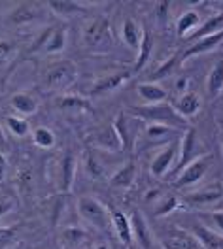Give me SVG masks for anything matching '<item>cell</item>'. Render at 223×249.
Wrapping results in <instances>:
<instances>
[{
    "label": "cell",
    "instance_id": "1",
    "mask_svg": "<svg viewBox=\"0 0 223 249\" xmlns=\"http://www.w3.org/2000/svg\"><path fill=\"white\" fill-rule=\"evenodd\" d=\"M83 44L95 51H104L112 46V31L106 17H98L83 29Z\"/></svg>",
    "mask_w": 223,
    "mask_h": 249
},
{
    "label": "cell",
    "instance_id": "2",
    "mask_svg": "<svg viewBox=\"0 0 223 249\" xmlns=\"http://www.w3.org/2000/svg\"><path fill=\"white\" fill-rule=\"evenodd\" d=\"M78 212L81 219H85L89 225H93L98 231H106L112 223V215L108 210L93 196H81L78 200Z\"/></svg>",
    "mask_w": 223,
    "mask_h": 249
},
{
    "label": "cell",
    "instance_id": "3",
    "mask_svg": "<svg viewBox=\"0 0 223 249\" xmlns=\"http://www.w3.org/2000/svg\"><path fill=\"white\" fill-rule=\"evenodd\" d=\"M78 79V66L70 61H61L51 66L46 76V85L53 91H64L72 87Z\"/></svg>",
    "mask_w": 223,
    "mask_h": 249
},
{
    "label": "cell",
    "instance_id": "4",
    "mask_svg": "<svg viewBox=\"0 0 223 249\" xmlns=\"http://www.w3.org/2000/svg\"><path fill=\"white\" fill-rule=\"evenodd\" d=\"M210 164H212V155H210V153L193 159L191 162L178 174L174 185L178 187V189H182V187H191V185H195V183H199V181L203 179V176L208 172Z\"/></svg>",
    "mask_w": 223,
    "mask_h": 249
},
{
    "label": "cell",
    "instance_id": "5",
    "mask_svg": "<svg viewBox=\"0 0 223 249\" xmlns=\"http://www.w3.org/2000/svg\"><path fill=\"white\" fill-rule=\"evenodd\" d=\"M140 117H146V119H151L153 123H161V124H172V128L178 126V124H184V117H180L176 113V109L172 106H167V104H153V106H144V108H136L134 109Z\"/></svg>",
    "mask_w": 223,
    "mask_h": 249
},
{
    "label": "cell",
    "instance_id": "6",
    "mask_svg": "<svg viewBox=\"0 0 223 249\" xmlns=\"http://www.w3.org/2000/svg\"><path fill=\"white\" fill-rule=\"evenodd\" d=\"M178 149H180V143H168L161 153L153 157V160H151V166H149V170L153 176H157V178H163L167 172L172 168V164H174V160L178 159Z\"/></svg>",
    "mask_w": 223,
    "mask_h": 249
},
{
    "label": "cell",
    "instance_id": "7",
    "mask_svg": "<svg viewBox=\"0 0 223 249\" xmlns=\"http://www.w3.org/2000/svg\"><path fill=\"white\" fill-rule=\"evenodd\" d=\"M223 196V183H210L199 191L186 195V202L191 206H204V204L218 202Z\"/></svg>",
    "mask_w": 223,
    "mask_h": 249
},
{
    "label": "cell",
    "instance_id": "8",
    "mask_svg": "<svg viewBox=\"0 0 223 249\" xmlns=\"http://www.w3.org/2000/svg\"><path fill=\"white\" fill-rule=\"evenodd\" d=\"M129 219H130V229H132V240H136L142 246V249L153 248V236L149 232V227H148L142 213L134 212Z\"/></svg>",
    "mask_w": 223,
    "mask_h": 249
},
{
    "label": "cell",
    "instance_id": "9",
    "mask_svg": "<svg viewBox=\"0 0 223 249\" xmlns=\"http://www.w3.org/2000/svg\"><path fill=\"white\" fill-rule=\"evenodd\" d=\"M193 238L203 246V249H223V236L210 231L204 225L193 227Z\"/></svg>",
    "mask_w": 223,
    "mask_h": 249
},
{
    "label": "cell",
    "instance_id": "10",
    "mask_svg": "<svg viewBox=\"0 0 223 249\" xmlns=\"http://www.w3.org/2000/svg\"><path fill=\"white\" fill-rule=\"evenodd\" d=\"M195 130L189 128L184 138H182V143H180V149H178V166H176V176L184 170L193 159V151H195Z\"/></svg>",
    "mask_w": 223,
    "mask_h": 249
},
{
    "label": "cell",
    "instance_id": "11",
    "mask_svg": "<svg viewBox=\"0 0 223 249\" xmlns=\"http://www.w3.org/2000/svg\"><path fill=\"white\" fill-rule=\"evenodd\" d=\"M222 42H223V31L218 32V34H212V36H206V38H203V40H197L191 47L186 49L184 61L193 59V57H197V55H203V53H208V51H212L214 47L220 46Z\"/></svg>",
    "mask_w": 223,
    "mask_h": 249
},
{
    "label": "cell",
    "instance_id": "12",
    "mask_svg": "<svg viewBox=\"0 0 223 249\" xmlns=\"http://www.w3.org/2000/svg\"><path fill=\"white\" fill-rule=\"evenodd\" d=\"M199 242L186 232H170L168 236L161 238L163 249H197Z\"/></svg>",
    "mask_w": 223,
    "mask_h": 249
},
{
    "label": "cell",
    "instance_id": "13",
    "mask_svg": "<svg viewBox=\"0 0 223 249\" xmlns=\"http://www.w3.org/2000/svg\"><path fill=\"white\" fill-rule=\"evenodd\" d=\"M176 113L180 115V117H184V119H187V117H195L197 113H199V109H201V98H199V94L195 93H186L180 96V100L176 102Z\"/></svg>",
    "mask_w": 223,
    "mask_h": 249
},
{
    "label": "cell",
    "instance_id": "14",
    "mask_svg": "<svg viewBox=\"0 0 223 249\" xmlns=\"http://www.w3.org/2000/svg\"><path fill=\"white\" fill-rule=\"evenodd\" d=\"M95 145L100 147V149H106V151H119L123 149V143H121V138L117 134V130L113 128V124L100 130L95 136Z\"/></svg>",
    "mask_w": 223,
    "mask_h": 249
},
{
    "label": "cell",
    "instance_id": "15",
    "mask_svg": "<svg viewBox=\"0 0 223 249\" xmlns=\"http://www.w3.org/2000/svg\"><path fill=\"white\" fill-rule=\"evenodd\" d=\"M134 178H136V164L134 162H127V164H123L119 170L112 176L110 185L115 187V189H129L134 183Z\"/></svg>",
    "mask_w": 223,
    "mask_h": 249
},
{
    "label": "cell",
    "instance_id": "16",
    "mask_svg": "<svg viewBox=\"0 0 223 249\" xmlns=\"http://www.w3.org/2000/svg\"><path fill=\"white\" fill-rule=\"evenodd\" d=\"M172 136H174V130H172V126H168V124L153 123L144 128V140L148 142V143H157V145H159L161 142L168 140V138H172Z\"/></svg>",
    "mask_w": 223,
    "mask_h": 249
},
{
    "label": "cell",
    "instance_id": "17",
    "mask_svg": "<svg viewBox=\"0 0 223 249\" xmlns=\"http://www.w3.org/2000/svg\"><path fill=\"white\" fill-rule=\"evenodd\" d=\"M112 223H113V229H115L117 238H119L125 246H130V244H132L130 219H129L125 213H121V212H113V213H112Z\"/></svg>",
    "mask_w": 223,
    "mask_h": 249
},
{
    "label": "cell",
    "instance_id": "18",
    "mask_svg": "<svg viewBox=\"0 0 223 249\" xmlns=\"http://www.w3.org/2000/svg\"><path fill=\"white\" fill-rule=\"evenodd\" d=\"M129 78H130L129 72H117V74H113V76H108V78L100 79L95 87H93L91 94H108L110 91H115L117 87H121Z\"/></svg>",
    "mask_w": 223,
    "mask_h": 249
},
{
    "label": "cell",
    "instance_id": "19",
    "mask_svg": "<svg viewBox=\"0 0 223 249\" xmlns=\"http://www.w3.org/2000/svg\"><path fill=\"white\" fill-rule=\"evenodd\" d=\"M138 94L144 102H148L149 106L153 104H163L167 100V91L161 87V85H155V83H142L138 85Z\"/></svg>",
    "mask_w": 223,
    "mask_h": 249
},
{
    "label": "cell",
    "instance_id": "20",
    "mask_svg": "<svg viewBox=\"0 0 223 249\" xmlns=\"http://www.w3.org/2000/svg\"><path fill=\"white\" fill-rule=\"evenodd\" d=\"M74 176H76V159L74 155H64L63 160H61V181H59V187L61 191H70L72 189V183H74Z\"/></svg>",
    "mask_w": 223,
    "mask_h": 249
},
{
    "label": "cell",
    "instance_id": "21",
    "mask_svg": "<svg viewBox=\"0 0 223 249\" xmlns=\"http://www.w3.org/2000/svg\"><path fill=\"white\" fill-rule=\"evenodd\" d=\"M222 31H223V12H220V14L212 16L206 23H203V25L197 29V32L193 34V40L197 42V40H203V38H206V36L218 34V32H222Z\"/></svg>",
    "mask_w": 223,
    "mask_h": 249
},
{
    "label": "cell",
    "instance_id": "22",
    "mask_svg": "<svg viewBox=\"0 0 223 249\" xmlns=\"http://www.w3.org/2000/svg\"><path fill=\"white\" fill-rule=\"evenodd\" d=\"M201 27V17L197 12H186V14H182V17L176 21V34L182 38V36H186V34H189L191 31L195 29H199Z\"/></svg>",
    "mask_w": 223,
    "mask_h": 249
},
{
    "label": "cell",
    "instance_id": "23",
    "mask_svg": "<svg viewBox=\"0 0 223 249\" xmlns=\"http://www.w3.org/2000/svg\"><path fill=\"white\" fill-rule=\"evenodd\" d=\"M121 38H123V42L127 44L129 47H132V49H140V42H142V34H140V29L136 27V23L132 21V19H127L125 23H123V29H121Z\"/></svg>",
    "mask_w": 223,
    "mask_h": 249
},
{
    "label": "cell",
    "instance_id": "24",
    "mask_svg": "<svg viewBox=\"0 0 223 249\" xmlns=\"http://www.w3.org/2000/svg\"><path fill=\"white\" fill-rule=\"evenodd\" d=\"M12 108L16 109L17 113H21V115H32L38 109V104H36V100L32 98L31 94L17 93L12 96Z\"/></svg>",
    "mask_w": 223,
    "mask_h": 249
},
{
    "label": "cell",
    "instance_id": "25",
    "mask_svg": "<svg viewBox=\"0 0 223 249\" xmlns=\"http://www.w3.org/2000/svg\"><path fill=\"white\" fill-rule=\"evenodd\" d=\"M85 238H87V232L83 229L70 227V229H64L63 234H61V244L66 249H76L85 242Z\"/></svg>",
    "mask_w": 223,
    "mask_h": 249
},
{
    "label": "cell",
    "instance_id": "26",
    "mask_svg": "<svg viewBox=\"0 0 223 249\" xmlns=\"http://www.w3.org/2000/svg\"><path fill=\"white\" fill-rule=\"evenodd\" d=\"M206 89L208 94L214 98L223 91V61H220L208 74L206 79Z\"/></svg>",
    "mask_w": 223,
    "mask_h": 249
},
{
    "label": "cell",
    "instance_id": "27",
    "mask_svg": "<svg viewBox=\"0 0 223 249\" xmlns=\"http://www.w3.org/2000/svg\"><path fill=\"white\" fill-rule=\"evenodd\" d=\"M36 16H38L36 6L23 4V6H19V8H16V10L12 12L10 21H12L14 25H29V23H32V21L36 19Z\"/></svg>",
    "mask_w": 223,
    "mask_h": 249
},
{
    "label": "cell",
    "instance_id": "28",
    "mask_svg": "<svg viewBox=\"0 0 223 249\" xmlns=\"http://www.w3.org/2000/svg\"><path fill=\"white\" fill-rule=\"evenodd\" d=\"M151 49H153V38L148 31L142 32V42H140V49H138V57L134 62V72H140L144 68V64L148 62L149 55H151Z\"/></svg>",
    "mask_w": 223,
    "mask_h": 249
},
{
    "label": "cell",
    "instance_id": "29",
    "mask_svg": "<svg viewBox=\"0 0 223 249\" xmlns=\"http://www.w3.org/2000/svg\"><path fill=\"white\" fill-rule=\"evenodd\" d=\"M61 109L66 111V113H85V111H89L91 106H89V102L85 100V98H80V96H64L63 100H61Z\"/></svg>",
    "mask_w": 223,
    "mask_h": 249
},
{
    "label": "cell",
    "instance_id": "30",
    "mask_svg": "<svg viewBox=\"0 0 223 249\" xmlns=\"http://www.w3.org/2000/svg\"><path fill=\"white\" fill-rule=\"evenodd\" d=\"M48 6L51 8V12L59 14V16H72V14H81L83 6L78 2H70V0H49Z\"/></svg>",
    "mask_w": 223,
    "mask_h": 249
},
{
    "label": "cell",
    "instance_id": "31",
    "mask_svg": "<svg viewBox=\"0 0 223 249\" xmlns=\"http://www.w3.org/2000/svg\"><path fill=\"white\" fill-rule=\"evenodd\" d=\"M64 46H66V32H64L63 29L48 32V38H46V53L63 51Z\"/></svg>",
    "mask_w": 223,
    "mask_h": 249
},
{
    "label": "cell",
    "instance_id": "32",
    "mask_svg": "<svg viewBox=\"0 0 223 249\" xmlns=\"http://www.w3.org/2000/svg\"><path fill=\"white\" fill-rule=\"evenodd\" d=\"M32 140H34V143L38 147H42V149H51L55 145V136H53V132L49 128H46V126L36 128L34 134H32Z\"/></svg>",
    "mask_w": 223,
    "mask_h": 249
},
{
    "label": "cell",
    "instance_id": "33",
    "mask_svg": "<svg viewBox=\"0 0 223 249\" xmlns=\"http://www.w3.org/2000/svg\"><path fill=\"white\" fill-rule=\"evenodd\" d=\"M6 124H8V128H10V132L12 134H16V136H27L29 132H31V128H29V123L25 121V119H21V117H14V115H10V117H6Z\"/></svg>",
    "mask_w": 223,
    "mask_h": 249
},
{
    "label": "cell",
    "instance_id": "34",
    "mask_svg": "<svg viewBox=\"0 0 223 249\" xmlns=\"http://www.w3.org/2000/svg\"><path fill=\"white\" fill-rule=\"evenodd\" d=\"M176 206H178V200H176V196H172V195H165V196H163V200L157 204V210H155V213H157V215H168V213L174 210Z\"/></svg>",
    "mask_w": 223,
    "mask_h": 249
},
{
    "label": "cell",
    "instance_id": "35",
    "mask_svg": "<svg viewBox=\"0 0 223 249\" xmlns=\"http://www.w3.org/2000/svg\"><path fill=\"white\" fill-rule=\"evenodd\" d=\"M85 170L93 179H102L104 178V170L102 166L96 162V159H93L91 155H85Z\"/></svg>",
    "mask_w": 223,
    "mask_h": 249
},
{
    "label": "cell",
    "instance_id": "36",
    "mask_svg": "<svg viewBox=\"0 0 223 249\" xmlns=\"http://www.w3.org/2000/svg\"><path fill=\"white\" fill-rule=\"evenodd\" d=\"M16 244V231L0 227V249H8Z\"/></svg>",
    "mask_w": 223,
    "mask_h": 249
},
{
    "label": "cell",
    "instance_id": "37",
    "mask_svg": "<svg viewBox=\"0 0 223 249\" xmlns=\"http://www.w3.org/2000/svg\"><path fill=\"white\" fill-rule=\"evenodd\" d=\"M14 208H16L14 198H10V196H2V198H0V217H4L6 213H10Z\"/></svg>",
    "mask_w": 223,
    "mask_h": 249
},
{
    "label": "cell",
    "instance_id": "38",
    "mask_svg": "<svg viewBox=\"0 0 223 249\" xmlns=\"http://www.w3.org/2000/svg\"><path fill=\"white\" fill-rule=\"evenodd\" d=\"M12 51H14L12 44H8V42H0V64H6V61L12 57Z\"/></svg>",
    "mask_w": 223,
    "mask_h": 249
},
{
    "label": "cell",
    "instance_id": "39",
    "mask_svg": "<svg viewBox=\"0 0 223 249\" xmlns=\"http://www.w3.org/2000/svg\"><path fill=\"white\" fill-rule=\"evenodd\" d=\"M174 64H176V57H172L170 61H167V62H165V64L161 66L159 70H157V72L153 74V79H155V78H163V76H167V74H170V72H172V66H174Z\"/></svg>",
    "mask_w": 223,
    "mask_h": 249
},
{
    "label": "cell",
    "instance_id": "40",
    "mask_svg": "<svg viewBox=\"0 0 223 249\" xmlns=\"http://www.w3.org/2000/svg\"><path fill=\"white\" fill-rule=\"evenodd\" d=\"M210 217H212V221L218 225V229L223 232V210H220V212H212Z\"/></svg>",
    "mask_w": 223,
    "mask_h": 249
},
{
    "label": "cell",
    "instance_id": "41",
    "mask_svg": "<svg viewBox=\"0 0 223 249\" xmlns=\"http://www.w3.org/2000/svg\"><path fill=\"white\" fill-rule=\"evenodd\" d=\"M187 85H189V79L182 78V79H178V85H176V89H178V91H184L182 94H186V93H187Z\"/></svg>",
    "mask_w": 223,
    "mask_h": 249
},
{
    "label": "cell",
    "instance_id": "42",
    "mask_svg": "<svg viewBox=\"0 0 223 249\" xmlns=\"http://www.w3.org/2000/svg\"><path fill=\"white\" fill-rule=\"evenodd\" d=\"M6 157L0 153V181H4V178H6Z\"/></svg>",
    "mask_w": 223,
    "mask_h": 249
},
{
    "label": "cell",
    "instance_id": "43",
    "mask_svg": "<svg viewBox=\"0 0 223 249\" xmlns=\"http://www.w3.org/2000/svg\"><path fill=\"white\" fill-rule=\"evenodd\" d=\"M6 142V136H4V130H2V126H0V143H4Z\"/></svg>",
    "mask_w": 223,
    "mask_h": 249
},
{
    "label": "cell",
    "instance_id": "44",
    "mask_svg": "<svg viewBox=\"0 0 223 249\" xmlns=\"http://www.w3.org/2000/svg\"><path fill=\"white\" fill-rule=\"evenodd\" d=\"M96 249H108V248H106V246H98Z\"/></svg>",
    "mask_w": 223,
    "mask_h": 249
}]
</instances>
